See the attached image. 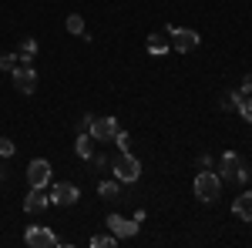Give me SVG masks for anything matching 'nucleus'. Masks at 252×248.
<instances>
[{
    "label": "nucleus",
    "instance_id": "11",
    "mask_svg": "<svg viewBox=\"0 0 252 248\" xmlns=\"http://www.w3.org/2000/svg\"><path fill=\"white\" fill-rule=\"evenodd\" d=\"M108 231H115L118 238H135L138 225L128 221V218H121V215H108Z\"/></svg>",
    "mask_w": 252,
    "mask_h": 248
},
{
    "label": "nucleus",
    "instance_id": "6",
    "mask_svg": "<svg viewBox=\"0 0 252 248\" xmlns=\"http://www.w3.org/2000/svg\"><path fill=\"white\" fill-rule=\"evenodd\" d=\"M118 128H121V124H118V117H94L88 134L94 138V144H111V141H115V134H118Z\"/></svg>",
    "mask_w": 252,
    "mask_h": 248
},
{
    "label": "nucleus",
    "instance_id": "18",
    "mask_svg": "<svg viewBox=\"0 0 252 248\" xmlns=\"http://www.w3.org/2000/svg\"><path fill=\"white\" fill-rule=\"evenodd\" d=\"M64 27H67V34H84V20H81V14H71V17L64 20Z\"/></svg>",
    "mask_w": 252,
    "mask_h": 248
},
{
    "label": "nucleus",
    "instance_id": "1",
    "mask_svg": "<svg viewBox=\"0 0 252 248\" xmlns=\"http://www.w3.org/2000/svg\"><path fill=\"white\" fill-rule=\"evenodd\" d=\"M111 171H115V178L121 185H135L138 178H141V161H138L131 151H121L115 161H111Z\"/></svg>",
    "mask_w": 252,
    "mask_h": 248
},
{
    "label": "nucleus",
    "instance_id": "9",
    "mask_svg": "<svg viewBox=\"0 0 252 248\" xmlns=\"http://www.w3.org/2000/svg\"><path fill=\"white\" fill-rule=\"evenodd\" d=\"M81 198L78 185H71V181H58L54 188H51V205H61V208H67V205H74Z\"/></svg>",
    "mask_w": 252,
    "mask_h": 248
},
{
    "label": "nucleus",
    "instance_id": "8",
    "mask_svg": "<svg viewBox=\"0 0 252 248\" xmlns=\"http://www.w3.org/2000/svg\"><path fill=\"white\" fill-rule=\"evenodd\" d=\"M27 185H31V188H47V185H51V165H47L44 158H34V161L27 165Z\"/></svg>",
    "mask_w": 252,
    "mask_h": 248
},
{
    "label": "nucleus",
    "instance_id": "21",
    "mask_svg": "<svg viewBox=\"0 0 252 248\" xmlns=\"http://www.w3.org/2000/svg\"><path fill=\"white\" fill-rule=\"evenodd\" d=\"M17 64H20L17 54H0V71H14Z\"/></svg>",
    "mask_w": 252,
    "mask_h": 248
},
{
    "label": "nucleus",
    "instance_id": "26",
    "mask_svg": "<svg viewBox=\"0 0 252 248\" xmlns=\"http://www.w3.org/2000/svg\"><path fill=\"white\" fill-rule=\"evenodd\" d=\"M0 181H3V168H0Z\"/></svg>",
    "mask_w": 252,
    "mask_h": 248
},
{
    "label": "nucleus",
    "instance_id": "12",
    "mask_svg": "<svg viewBox=\"0 0 252 248\" xmlns=\"http://www.w3.org/2000/svg\"><path fill=\"white\" fill-rule=\"evenodd\" d=\"M232 215L242 218V221H252V191H242V194L232 201Z\"/></svg>",
    "mask_w": 252,
    "mask_h": 248
},
{
    "label": "nucleus",
    "instance_id": "2",
    "mask_svg": "<svg viewBox=\"0 0 252 248\" xmlns=\"http://www.w3.org/2000/svg\"><path fill=\"white\" fill-rule=\"evenodd\" d=\"M192 188H195V198H198L202 205H212L215 198H219V191H222V178L215 171H198Z\"/></svg>",
    "mask_w": 252,
    "mask_h": 248
},
{
    "label": "nucleus",
    "instance_id": "13",
    "mask_svg": "<svg viewBox=\"0 0 252 248\" xmlns=\"http://www.w3.org/2000/svg\"><path fill=\"white\" fill-rule=\"evenodd\" d=\"M74 151H78V158H94V138L91 134H78V141H74Z\"/></svg>",
    "mask_w": 252,
    "mask_h": 248
},
{
    "label": "nucleus",
    "instance_id": "19",
    "mask_svg": "<svg viewBox=\"0 0 252 248\" xmlns=\"http://www.w3.org/2000/svg\"><path fill=\"white\" fill-rule=\"evenodd\" d=\"M235 111H239V114H242V121H246V124H252V97H242V101H239V108H235Z\"/></svg>",
    "mask_w": 252,
    "mask_h": 248
},
{
    "label": "nucleus",
    "instance_id": "4",
    "mask_svg": "<svg viewBox=\"0 0 252 248\" xmlns=\"http://www.w3.org/2000/svg\"><path fill=\"white\" fill-rule=\"evenodd\" d=\"M10 81H14V91H20V94H34L37 91V71L31 64H17L10 71Z\"/></svg>",
    "mask_w": 252,
    "mask_h": 248
},
{
    "label": "nucleus",
    "instance_id": "15",
    "mask_svg": "<svg viewBox=\"0 0 252 248\" xmlns=\"http://www.w3.org/2000/svg\"><path fill=\"white\" fill-rule=\"evenodd\" d=\"M145 47H148V54H155V57H165V51H168V40L161 37V34H152Z\"/></svg>",
    "mask_w": 252,
    "mask_h": 248
},
{
    "label": "nucleus",
    "instance_id": "3",
    "mask_svg": "<svg viewBox=\"0 0 252 248\" xmlns=\"http://www.w3.org/2000/svg\"><path fill=\"white\" fill-rule=\"evenodd\" d=\"M219 178H222V181H246V178H249L246 161H242L235 151H225L222 161H219Z\"/></svg>",
    "mask_w": 252,
    "mask_h": 248
},
{
    "label": "nucleus",
    "instance_id": "23",
    "mask_svg": "<svg viewBox=\"0 0 252 248\" xmlns=\"http://www.w3.org/2000/svg\"><path fill=\"white\" fill-rule=\"evenodd\" d=\"M91 121H94V117H91V114L78 117V134H88V131H91Z\"/></svg>",
    "mask_w": 252,
    "mask_h": 248
},
{
    "label": "nucleus",
    "instance_id": "17",
    "mask_svg": "<svg viewBox=\"0 0 252 248\" xmlns=\"http://www.w3.org/2000/svg\"><path fill=\"white\" fill-rule=\"evenodd\" d=\"M115 242H118L115 231H108V235H94V238H91V248H115Z\"/></svg>",
    "mask_w": 252,
    "mask_h": 248
},
{
    "label": "nucleus",
    "instance_id": "16",
    "mask_svg": "<svg viewBox=\"0 0 252 248\" xmlns=\"http://www.w3.org/2000/svg\"><path fill=\"white\" fill-rule=\"evenodd\" d=\"M97 194H101V198H108V201H115L118 194H121V181H101V185H97Z\"/></svg>",
    "mask_w": 252,
    "mask_h": 248
},
{
    "label": "nucleus",
    "instance_id": "25",
    "mask_svg": "<svg viewBox=\"0 0 252 248\" xmlns=\"http://www.w3.org/2000/svg\"><path fill=\"white\" fill-rule=\"evenodd\" d=\"M91 161H94V168H101V171H104V168H108V158H104V154H94V158H91Z\"/></svg>",
    "mask_w": 252,
    "mask_h": 248
},
{
    "label": "nucleus",
    "instance_id": "14",
    "mask_svg": "<svg viewBox=\"0 0 252 248\" xmlns=\"http://www.w3.org/2000/svg\"><path fill=\"white\" fill-rule=\"evenodd\" d=\"M17 57H20V64H31V60L37 57V40L27 37V40H24V44L17 47Z\"/></svg>",
    "mask_w": 252,
    "mask_h": 248
},
{
    "label": "nucleus",
    "instance_id": "20",
    "mask_svg": "<svg viewBox=\"0 0 252 248\" xmlns=\"http://www.w3.org/2000/svg\"><path fill=\"white\" fill-rule=\"evenodd\" d=\"M115 144H118V151H131V134L118 128V134H115Z\"/></svg>",
    "mask_w": 252,
    "mask_h": 248
},
{
    "label": "nucleus",
    "instance_id": "10",
    "mask_svg": "<svg viewBox=\"0 0 252 248\" xmlns=\"http://www.w3.org/2000/svg\"><path fill=\"white\" fill-rule=\"evenodd\" d=\"M47 205H51V194L44 188H31V194L24 198V211L27 215H40V211H47Z\"/></svg>",
    "mask_w": 252,
    "mask_h": 248
},
{
    "label": "nucleus",
    "instance_id": "7",
    "mask_svg": "<svg viewBox=\"0 0 252 248\" xmlns=\"http://www.w3.org/2000/svg\"><path fill=\"white\" fill-rule=\"evenodd\" d=\"M24 242H27L31 248H54V245H61V238L51 228H44V225H31V228L24 231Z\"/></svg>",
    "mask_w": 252,
    "mask_h": 248
},
{
    "label": "nucleus",
    "instance_id": "5",
    "mask_svg": "<svg viewBox=\"0 0 252 248\" xmlns=\"http://www.w3.org/2000/svg\"><path fill=\"white\" fill-rule=\"evenodd\" d=\"M165 30H168L172 47L178 51V54H189V51H195V47H198V34H195V30H189V27H175V24H168Z\"/></svg>",
    "mask_w": 252,
    "mask_h": 248
},
{
    "label": "nucleus",
    "instance_id": "22",
    "mask_svg": "<svg viewBox=\"0 0 252 248\" xmlns=\"http://www.w3.org/2000/svg\"><path fill=\"white\" fill-rule=\"evenodd\" d=\"M14 151H17V144L10 138H0V158H14Z\"/></svg>",
    "mask_w": 252,
    "mask_h": 248
},
{
    "label": "nucleus",
    "instance_id": "24",
    "mask_svg": "<svg viewBox=\"0 0 252 248\" xmlns=\"http://www.w3.org/2000/svg\"><path fill=\"white\" fill-rule=\"evenodd\" d=\"M239 91H242L246 97H252V74H246V77H242V87H239Z\"/></svg>",
    "mask_w": 252,
    "mask_h": 248
}]
</instances>
